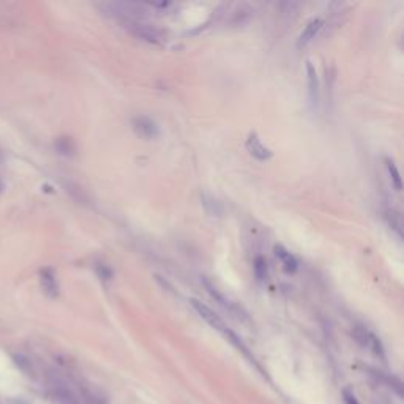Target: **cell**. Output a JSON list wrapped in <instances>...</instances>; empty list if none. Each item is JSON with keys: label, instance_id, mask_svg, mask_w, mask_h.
Segmentation results:
<instances>
[{"label": "cell", "instance_id": "obj_1", "mask_svg": "<svg viewBox=\"0 0 404 404\" xmlns=\"http://www.w3.org/2000/svg\"><path fill=\"white\" fill-rule=\"evenodd\" d=\"M191 305H193V308L196 309V311H198V314L201 316L202 319L207 320L213 328H217V330H219L221 333H224V337H229V335L232 333L229 328L224 325V322L221 320L210 308L205 306L204 303H201L199 300H196V299H191Z\"/></svg>", "mask_w": 404, "mask_h": 404}, {"label": "cell", "instance_id": "obj_2", "mask_svg": "<svg viewBox=\"0 0 404 404\" xmlns=\"http://www.w3.org/2000/svg\"><path fill=\"white\" fill-rule=\"evenodd\" d=\"M125 25L135 35H137L139 38H144V40H147L150 43H158L161 40L160 32L152 27V25H145V24L137 22V21H125Z\"/></svg>", "mask_w": 404, "mask_h": 404}, {"label": "cell", "instance_id": "obj_3", "mask_svg": "<svg viewBox=\"0 0 404 404\" xmlns=\"http://www.w3.org/2000/svg\"><path fill=\"white\" fill-rule=\"evenodd\" d=\"M246 149H248L250 153L254 156L256 160H259V161H265V160H269V158H271L270 149H267L261 142V139L257 137V135H256L254 131L248 135V139H246Z\"/></svg>", "mask_w": 404, "mask_h": 404}, {"label": "cell", "instance_id": "obj_4", "mask_svg": "<svg viewBox=\"0 0 404 404\" xmlns=\"http://www.w3.org/2000/svg\"><path fill=\"white\" fill-rule=\"evenodd\" d=\"M133 126L139 136L142 137H156L158 136V126L152 118L149 117H136L133 120Z\"/></svg>", "mask_w": 404, "mask_h": 404}, {"label": "cell", "instance_id": "obj_5", "mask_svg": "<svg viewBox=\"0 0 404 404\" xmlns=\"http://www.w3.org/2000/svg\"><path fill=\"white\" fill-rule=\"evenodd\" d=\"M306 71H308V90H309V100L313 104H318L319 100V79L316 68L311 62H306Z\"/></svg>", "mask_w": 404, "mask_h": 404}, {"label": "cell", "instance_id": "obj_6", "mask_svg": "<svg viewBox=\"0 0 404 404\" xmlns=\"http://www.w3.org/2000/svg\"><path fill=\"white\" fill-rule=\"evenodd\" d=\"M320 27H322V19L316 17V19H313V21H309L308 25L305 27V30L302 32L300 38H299V46H306V44L316 36V34H318Z\"/></svg>", "mask_w": 404, "mask_h": 404}, {"label": "cell", "instance_id": "obj_7", "mask_svg": "<svg viewBox=\"0 0 404 404\" xmlns=\"http://www.w3.org/2000/svg\"><path fill=\"white\" fill-rule=\"evenodd\" d=\"M275 254L283 262L284 270H286V271H289V273H294V271L297 270V259L292 254H290L287 250H284L281 245H276L275 246Z\"/></svg>", "mask_w": 404, "mask_h": 404}, {"label": "cell", "instance_id": "obj_8", "mask_svg": "<svg viewBox=\"0 0 404 404\" xmlns=\"http://www.w3.org/2000/svg\"><path fill=\"white\" fill-rule=\"evenodd\" d=\"M41 284H43L44 292H46L49 297H55L57 294H59V286H57L55 276L50 270H43L41 271Z\"/></svg>", "mask_w": 404, "mask_h": 404}, {"label": "cell", "instance_id": "obj_9", "mask_svg": "<svg viewBox=\"0 0 404 404\" xmlns=\"http://www.w3.org/2000/svg\"><path fill=\"white\" fill-rule=\"evenodd\" d=\"M254 273L257 276V280H264V278L267 276V262H265V259L262 256L256 257V261H254Z\"/></svg>", "mask_w": 404, "mask_h": 404}, {"label": "cell", "instance_id": "obj_10", "mask_svg": "<svg viewBox=\"0 0 404 404\" xmlns=\"http://www.w3.org/2000/svg\"><path fill=\"white\" fill-rule=\"evenodd\" d=\"M387 169H388V172H390V177H391V182H393V185L396 189H401V177H400V172H398V169L395 166V163L388 160L387 158Z\"/></svg>", "mask_w": 404, "mask_h": 404}, {"label": "cell", "instance_id": "obj_11", "mask_svg": "<svg viewBox=\"0 0 404 404\" xmlns=\"http://www.w3.org/2000/svg\"><path fill=\"white\" fill-rule=\"evenodd\" d=\"M368 346H371L372 352H374L377 357L384 358V349H382V344H381V341H379V338L376 337V335L368 333Z\"/></svg>", "mask_w": 404, "mask_h": 404}, {"label": "cell", "instance_id": "obj_12", "mask_svg": "<svg viewBox=\"0 0 404 404\" xmlns=\"http://www.w3.org/2000/svg\"><path fill=\"white\" fill-rule=\"evenodd\" d=\"M343 398H344V403H346V404H360V403L357 401L355 395H354L352 391H351V388H344V390H343Z\"/></svg>", "mask_w": 404, "mask_h": 404}]
</instances>
